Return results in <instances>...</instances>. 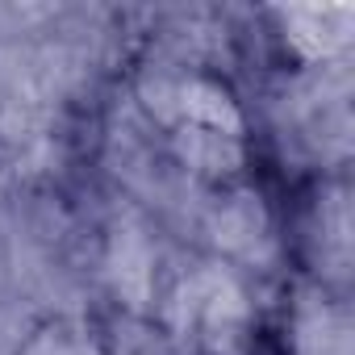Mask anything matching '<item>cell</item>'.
<instances>
[{
    "instance_id": "4",
    "label": "cell",
    "mask_w": 355,
    "mask_h": 355,
    "mask_svg": "<svg viewBox=\"0 0 355 355\" xmlns=\"http://www.w3.org/2000/svg\"><path fill=\"white\" fill-rule=\"evenodd\" d=\"M214 230H218V243L239 255H255V247L268 243V218L255 197H234L226 209H218Z\"/></svg>"
},
{
    "instance_id": "3",
    "label": "cell",
    "mask_w": 355,
    "mask_h": 355,
    "mask_svg": "<svg viewBox=\"0 0 355 355\" xmlns=\"http://www.w3.org/2000/svg\"><path fill=\"white\" fill-rule=\"evenodd\" d=\"M175 113H180L184 125L193 130H209V134H222V138H239L243 121H239V109L230 105V96L205 80H189L175 88Z\"/></svg>"
},
{
    "instance_id": "6",
    "label": "cell",
    "mask_w": 355,
    "mask_h": 355,
    "mask_svg": "<svg viewBox=\"0 0 355 355\" xmlns=\"http://www.w3.org/2000/svg\"><path fill=\"white\" fill-rule=\"evenodd\" d=\"M180 146H184V159L197 163L201 171H226L239 159V138H222L193 125H180Z\"/></svg>"
},
{
    "instance_id": "1",
    "label": "cell",
    "mask_w": 355,
    "mask_h": 355,
    "mask_svg": "<svg viewBox=\"0 0 355 355\" xmlns=\"http://www.w3.org/2000/svg\"><path fill=\"white\" fill-rule=\"evenodd\" d=\"M243 318H247L243 293H239V284H234L222 268L197 272V276L184 284V293H180V322H184L197 338H205V343H214V347L230 343V338L239 334Z\"/></svg>"
},
{
    "instance_id": "5",
    "label": "cell",
    "mask_w": 355,
    "mask_h": 355,
    "mask_svg": "<svg viewBox=\"0 0 355 355\" xmlns=\"http://www.w3.org/2000/svg\"><path fill=\"white\" fill-rule=\"evenodd\" d=\"M113 272H117V288H125L134 297V305H142V297L150 288V247L138 230H117Z\"/></svg>"
},
{
    "instance_id": "2",
    "label": "cell",
    "mask_w": 355,
    "mask_h": 355,
    "mask_svg": "<svg viewBox=\"0 0 355 355\" xmlns=\"http://www.w3.org/2000/svg\"><path fill=\"white\" fill-rule=\"evenodd\" d=\"M351 21L355 13L347 5H309V9H288L284 13V26H288V38L301 55L309 59H330L347 46L351 38Z\"/></svg>"
},
{
    "instance_id": "7",
    "label": "cell",
    "mask_w": 355,
    "mask_h": 355,
    "mask_svg": "<svg viewBox=\"0 0 355 355\" xmlns=\"http://www.w3.org/2000/svg\"><path fill=\"white\" fill-rule=\"evenodd\" d=\"M30 355H88V347L67 338V334H46V338H38L30 347Z\"/></svg>"
}]
</instances>
